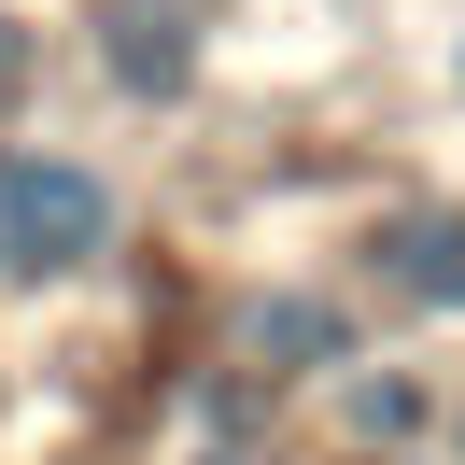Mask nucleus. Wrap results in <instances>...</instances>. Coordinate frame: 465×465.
<instances>
[{
  "mask_svg": "<svg viewBox=\"0 0 465 465\" xmlns=\"http://www.w3.org/2000/svg\"><path fill=\"white\" fill-rule=\"evenodd\" d=\"M240 352H254L268 381L339 367V311H324V296H254V311H240Z\"/></svg>",
  "mask_w": 465,
  "mask_h": 465,
  "instance_id": "obj_3",
  "label": "nucleus"
},
{
  "mask_svg": "<svg viewBox=\"0 0 465 465\" xmlns=\"http://www.w3.org/2000/svg\"><path fill=\"white\" fill-rule=\"evenodd\" d=\"M114 254V183L85 170V155H43L15 142L0 155V282H57V268Z\"/></svg>",
  "mask_w": 465,
  "mask_h": 465,
  "instance_id": "obj_1",
  "label": "nucleus"
},
{
  "mask_svg": "<svg viewBox=\"0 0 465 465\" xmlns=\"http://www.w3.org/2000/svg\"><path fill=\"white\" fill-rule=\"evenodd\" d=\"M183 57H198V43H183V15H114V85H127V99H142V85L170 99Z\"/></svg>",
  "mask_w": 465,
  "mask_h": 465,
  "instance_id": "obj_4",
  "label": "nucleus"
},
{
  "mask_svg": "<svg viewBox=\"0 0 465 465\" xmlns=\"http://www.w3.org/2000/svg\"><path fill=\"white\" fill-rule=\"evenodd\" d=\"M15 71H29V43H15V29H0V99H15Z\"/></svg>",
  "mask_w": 465,
  "mask_h": 465,
  "instance_id": "obj_6",
  "label": "nucleus"
},
{
  "mask_svg": "<svg viewBox=\"0 0 465 465\" xmlns=\"http://www.w3.org/2000/svg\"><path fill=\"white\" fill-rule=\"evenodd\" d=\"M212 465H226V451H212Z\"/></svg>",
  "mask_w": 465,
  "mask_h": 465,
  "instance_id": "obj_7",
  "label": "nucleus"
},
{
  "mask_svg": "<svg viewBox=\"0 0 465 465\" xmlns=\"http://www.w3.org/2000/svg\"><path fill=\"white\" fill-rule=\"evenodd\" d=\"M352 423H381V437H409V423H423V395H409V381H367V395H352Z\"/></svg>",
  "mask_w": 465,
  "mask_h": 465,
  "instance_id": "obj_5",
  "label": "nucleus"
},
{
  "mask_svg": "<svg viewBox=\"0 0 465 465\" xmlns=\"http://www.w3.org/2000/svg\"><path fill=\"white\" fill-rule=\"evenodd\" d=\"M381 282L423 296V311H465V212H381Z\"/></svg>",
  "mask_w": 465,
  "mask_h": 465,
  "instance_id": "obj_2",
  "label": "nucleus"
}]
</instances>
